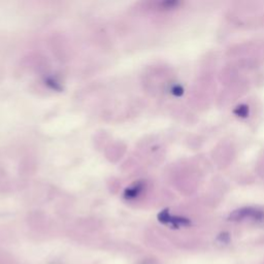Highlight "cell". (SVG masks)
<instances>
[{
    "label": "cell",
    "instance_id": "1",
    "mask_svg": "<svg viewBox=\"0 0 264 264\" xmlns=\"http://www.w3.org/2000/svg\"><path fill=\"white\" fill-rule=\"evenodd\" d=\"M144 264H147V263H144Z\"/></svg>",
    "mask_w": 264,
    "mask_h": 264
}]
</instances>
